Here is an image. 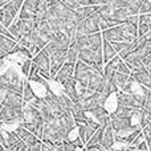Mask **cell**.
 <instances>
[{
  "instance_id": "cell-1",
  "label": "cell",
  "mask_w": 151,
  "mask_h": 151,
  "mask_svg": "<svg viewBox=\"0 0 151 151\" xmlns=\"http://www.w3.org/2000/svg\"><path fill=\"white\" fill-rule=\"evenodd\" d=\"M102 39L109 42L115 41H129L133 42L137 40V25L130 23H119L114 27L101 32Z\"/></svg>"
},
{
  "instance_id": "cell-2",
  "label": "cell",
  "mask_w": 151,
  "mask_h": 151,
  "mask_svg": "<svg viewBox=\"0 0 151 151\" xmlns=\"http://www.w3.org/2000/svg\"><path fill=\"white\" fill-rule=\"evenodd\" d=\"M23 77L15 68H8L3 74H0V101L5 91H12L21 96L23 93Z\"/></svg>"
},
{
  "instance_id": "cell-3",
  "label": "cell",
  "mask_w": 151,
  "mask_h": 151,
  "mask_svg": "<svg viewBox=\"0 0 151 151\" xmlns=\"http://www.w3.org/2000/svg\"><path fill=\"white\" fill-rule=\"evenodd\" d=\"M78 60L91 66L97 72L102 73L104 68V58H102V47L101 48H86L78 50Z\"/></svg>"
},
{
  "instance_id": "cell-4",
  "label": "cell",
  "mask_w": 151,
  "mask_h": 151,
  "mask_svg": "<svg viewBox=\"0 0 151 151\" xmlns=\"http://www.w3.org/2000/svg\"><path fill=\"white\" fill-rule=\"evenodd\" d=\"M99 15L98 12H94L91 13L90 16H88L86 19L81 20L80 23L77 24L76 27V31H74V36H85V35H91V33H97L99 32ZM72 37V39H73Z\"/></svg>"
},
{
  "instance_id": "cell-5",
  "label": "cell",
  "mask_w": 151,
  "mask_h": 151,
  "mask_svg": "<svg viewBox=\"0 0 151 151\" xmlns=\"http://www.w3.org/2000/svg\"><path fill=\"white\" fill-rule=\"evenodd\" d=\"M70 45H72L70 37L66 36L63 32H56V33H53L52 39L44 45V48H42L41 50H44V52L49 56L50 53L57 49H68Z\"/></svg>"
},
{
  "instance_id": "cell-6",
  "label": "cell",
  "mask_w": 151,
  "mask_h": 151,
  "mask_svg": "<svg viewBox=\"0 0 151 151\" xmlns=\"http://www.w3.org/2000/svg\"><path fill=\"white\" fill-rule=\"evenodd\" d=\"M94 70H96V69H93L91 66L86 65L85 63L77 60V63L74 64V72H73V78H74L76 83L86 88L91 74L94 73Z\"/></svg>"
},
{
  "instance_id": "cell-7",
  "label": "cell",
  "mask_w": 151,
  "mask_h": 151,
  "mask_svg": "<svg viewBox=\"0 0 151 151\" xmlns=\"http://www.w3.org/2000/svg\"><path fill=\"white\" fill-rule=\"evenodd\" d=\"M110 81L115 88V91H130L134 83V80L130 74H123L119 72H113Z\"/></svg>"
},
{
  "instance_id": "cell-8",
  "label": "cell",
  "mask_w": 151,
  "mask_h": 151,
  "mask_svg": "<svg viewBox=\"0 0 151 151\" xmlns=\"http://www.w3.org/2000/svg\"><path fill=\"white\" fill-rule=\"evenodd\" d=\"M32 63L37 66L39 69V74L44 78L50 80V66H49V56L44 52V50H39L32 56Z\"/></svg>"
},
{
  "instance_id": "cell-9",
  "label": "cell",
  "mask_w": 151,
  "mask_h": 151,
  "mask_svg": "<svg viewBox=\"0 0 151 151\" xmlns=\"http://www.w3.org/2000/svg\"><path fill=\"white\" fill-rule=\"evenodd\" d=\"M23 118V110L15 109V107L4 106L0 105V122L1 123H11V122H21Z\"/></svg>"
},
{
  "instance_id": "cell-10",
  "label": "cell",
  "mask_w": 151,
  "mask_h": 151,
  "mask_svg": "<svg viewBox=\"0 0 151 151\" xmlns=\"http://www.w3.org/2000/svg\"><path fill=\"white\" fill-rule=\"evenodd\" d=\"M106 101H107V97H105L104 94H101L99 91H94V93L91 94V96H89L88 98L81 99L80 105L82 106V109L88 113L97 106H105Z\"/></svg>"
},
{
  "instance_id": "cell-11",
  "label": "cell",
  "mask_w": 151,
  "mask_h": 151,
  "mask_svg": "<svg viewBox=\"0 0 151 151\" xmlns=\"http://www.w3.org/2000/svg\"><path fill=\"white\" fill-rule=\"evenodd\" d=\"M65 55L66 49H57L49 55V66H50V80L52 77L57 73V70L63 66L65 63Z\"/></svg>"
},
{
  "instance_id": "cell-12",
  "label": "cell",
  "mask_w": 151,
  "mask_h": 151,
  "mask_svg": "<svg viewBox=\"0 0 151 151\" xmlns=\"http://www.w3.org/2000/svg\"><path fill=\"white\" fill-rule=\"evenodd\" d=\"M58 122H60V127L63 131V135L65 139H69L70 133L76 129V123H74V118L72 117L70 111H65L63 115L58 117Z\"/></svg>"
},
{
  "instance_id": "cell-13",
  "label": "cell",
  "mask_w": 151,
  "mask_h": 151,
  "mask_svg": "<svg viewBox=\"0 0 151 151\" xmlns=\"http://www.w3.org/2000/svg\"><path fill=\"white\" fill-rule=\"evenodd\" d=\"M88 113L91 115V119L97 122V125L101 126V127L106 126L110 122V113L105 109V106H97Z\"/></svg>"
},
{
  "instance_id": "cell-14",
  "label": "cell",
  "mask_w": 151,
  "mask_h": 151,
  "mask_svg": "<svg viewBox=\"0 0 151 151\" xmlns=\"http://www.w3.org/2000/svg\"><path fill=\"white\" fill-rule=\"evenodd\" d=\"M151 28V13H141L138 15V27H137V40L142 39Z\"/></svg>"
},
{
  "instance_id": "cell-15",
  "label": "cell",
  "mask_w": 151,
  "mask_h": 151,
  "mask_svg": "<svg viewBox=\"0 0 151 151\" xmlns=\"http://www.w3.org/2000/svg\"><path fill=\"white\" fill-rule=\"evenodd\" d=\"M0 105L15 107V109H21L24 105V101L21 98V96H19V94H15L12 91H5L1 101H0Z\"/></svg>"
},
{
  "instance_id": "cell-16",
  "label": "cell",
  "mask_w": 151,
  "mask_h": 151,
  "mask_svg": "<svg viewBox=\"0 0 151 151\" xmlns=\"http://www.w3.org/2000/svg\"><path fill=\"white\" fill-rule=\"evenodd\" d=\"M13 24L16 25L20 36H24V35H28L29 32H32L36 27V21L35 19H21L17 17L13 20Z\"/></svg>"
},
{
  "instance_id": "cell-17",
  "label": "cell",
  "mask_w": 151,
  "mask_h": 151,
  "mask_svg": "<svg viewBox=\"0 0 151 151\" xmlns=\"http://www.w3.org/2000/svg\"><path fill=\"white\" fill-rule=\"evenodd\" d=\"M63 89H64L63 93L65 94V96L68 97L72 102H74V104L80 102L78 93H77V88H76V81H74L73 77H70V78H68L66 81H64L63 82Z\"/></svg>"
},
{
  "instance_id": "cell-18",
  "label": "cell",
  "mask_w": 151,
  "mask_h": 151,
  "mask_svg": "<svg viewBox=\"0 0 151 151\" xmlns=\"http://www.w3.org/2000/svg\"><path fill=\"white\" fill-rule=\"evenodd\" d=\"M115 143V134L113 131L110 122L106 126H104V130H102V138H101V146L105 150H109L111 147H114Z\"/></svg>"
},
{
  "instance_id": "cell-19",
  "label": "cell",
  "mask_w": 151,
  "mask_h": 151,
  "mask_svg": "<svg viewBox=\"0 0 151 151\" xmlns=\"http://www.w3.org/2000/svg\"><path fill=\"white\" fill-rule=\"evenodd\" d=\"M73 72H74V64H69V63H64L63 66L57 70V73L52 77V80L57 81V82L63 83L64 81H66L68 78L73 77Z\"/></svg>"
},
{
  "instance_id": "cell-20",
  "label": "cell",
  "mask_w": 151,
  "mask_h": 151,
  "mask_svg": "<svg viewBox=\"0 0 151 151\" xmlns=\"http://www.w3.org/2000/svg\"><path fill=\"white\" fill-rule=\"evenodd\" d=\"M36 3L37 0H24L21 8L19 11V17L21 19H35L36 13Z\"/></svg>"
},
{
  "instance_id": "cell-21",
  "label": "cell",
  "mask_w": 151,
  "mask_h": 151,
  "mask_svg": "<svg viewBox=\"0 0 151 151\" xmlns=\"http://www.w3.org/2000/svg\"><path fill=\"white\" fill-rule=\"evenodd\" d=\"M135 42H137V40H135V41H133V42H129V41H115V42H110V44L113 45V48L115 49L117 55L119 56L121 58H125L126 56H127L129 53L134 49Z\"/></svg>"
},
{
  "instance_id": "cell-22",
  "label": "cell",
  "mask_w": 151,
  "mask_h": 151,
  "mask_svg": "<svg viewBox=\"0 0 151 151\" xmlns=\"http://www.w3.org/2000/svg\"><path fill=\"white\" fill-rule=\"evenodd\" d=\"M35 21H36V27H35V28H36V31L40 33V36H41L42 39H45L47 41H49L55 32L52 31V28H50V25L47 23V20H45V19H40V20H35Z\"/></svg>"
},
{
  "instance_id": "cell-23",
  "label": "cell",
  "mask_w": 151,
  "mask_h": 151,
  "mask_svg": "<svg viewBox=\"0 0 151 151\" xmlns=\"http://www.w3.org/2000/svg\"><path fill=\"white\" fill-rule=\"evenodd\" d=\"M131 78L134 80V82L139 83V85L149 88L151 86V77H150V72L147 70H139V72H131L130 73Z\"/></svg>"
},
{
  "instance_id": "cell-24",
  "label": "cell",
  "mask_w": 151,
  "mask_h": 151,
  "mask_svg": "<svg viewBox=\"0 0 151 151\" xmlns=\"http://www.w3.org/2000/svg\"><path fill=\"white\" fill-rule=\"evenodd\" d=\"M142 109H133V107H126V106H121L117 105V107L114 109V111H111V114H114L115 117H121V118H133L134 115H137L138 113H141Z\"/></svg>"
},
{
  "instance_id": "cell-25",
  "label": "cell",
  "mask_w": 151,
  "mask_h": 151,
  "mask_svg": "<svg viewBox=\"0 0 151 151\" xmlns=\"http://www.w3.org/2000/svg\"><path fill=\"white\" fill-rule=\"evenodd\" d=\"M97 8H98V5H83V7H74V13L76 16H77V20L78 23H80L81 20H83V19H86L88 16H90L91 13H94L97 11Z\"/></svg>"
},
{
  "instance_id": "cell-26",
  "label": "cell",
  "mask_w": 151,
  "mask_h": 151,
  "mask_svg": "<svg viewBox=\"0 0 151 151\" xmlns=\"http://www.w3.org/2000/svg\"><path fill=\"white\" fill-rule=\"evenodd\" d=\"M4 141L5 147H20L24 145L15 131H4Z\"/></svg>"
},
{
  "instance_id": "cell-27",
  "label": "cell",
  "mask_w": 151,
  "mask_h": 151,
  "mask_svg": "<svg viewBox=\"0 0 151 151\" xmlns=\"http://www.w3.org/2000/svg\"><path fill=\"white\" fill-rule=\"evenodd\" d=\"M15 47H16L15 40H12V39H9V37L0 33V50H3L5 55H9V53L13 52Z\"/></svg>"
},
{
  "instance_id": "cell-28",
  "label": "cell",
  "mask_w": 151,
  "mask_h": 151,
  "mask_svg": "<svg viewBox=\"0 0 151 151\" xmlns=\"http://www.w3.org/2000/svg\"><path fill=\"white\" fill-rule=\"evenodd\" d=\"M114 56H117V52L113 48V45L109 41L102 39V58H104V64H106L107 61H110Z\"/></svg>"
},
{
  "instance_id": "cell-29",
  "label": "cell",
  "mask_w": 151,
  "mask_h": 151,
  "mask_svg": "<svg viewBox=\"0 0 151 151\" xmlns=\"http://www.w3.org/2000/svg\"><path fill=\"white\" fill-rule=\"evenodd\" d=\"M102 80H104L102 73L94 70V73L91 74V77H90V80H89L88 86H86V88H88L89 90H91V91H98L99 86H101V83H102Z\"/></svg>"
},
{
  "instance_id": "cell-30",
  "label": "cell",
  "mask_w": 151,
  "mask_h": 151,
  "mask_svg": "<svg viewBox=\"0 0 151 151\" xmlns=\"http://www.w3.org/2000/svg\"><path fill=\"white\" fill-rule=\"evenodd\" d=\"M35 97L36 96H35V91H33V89H32L29 81H24L23 82V93H21V98H23L24 104L32 101Z\"/></svg>"
},
{
  "instance_id": "cell-31",
  "label": "cell",
  "mask_w": 151,
  "mask_h": 151,
  "mask_svg": "<svg viewBox=\"0 0 151 151\" xmlns=\"http://www.w3.org/2000/svg\"><path fill=\"white\" fill-rule=\"evenodd\" d=\"M57 101H58V104H60V106L63 107L64 111H70L72 106H73V104H74V102H72L64 93L58 94V96H57Z\"/></svg>"
},
{
  "instance_id": "cell-32",
  "label": "cell",
  "mask_w": 151,
  "mask_h": 151,
  "mask_svg": "<svg viewBox=\"0 0 151 151\" xmlns=\"http://www.w3.org/2000/svg\"><path fill=\"white\" fill-rule=\"evenodd\" d=\"M78 60V52L77 49L70 45V47L66 49V55H65V63H69V64H76Z\"/></svg>"
},
{
  "instance_id": "cell-33",
  "label": "cell",
  "mask_w": 151,
  "mask_h": 151,
  "mask_svg": "<svg viewBox=\"0 0 151 151\" xmlns=\"http://www.w3.org/2000/svg\"><path fill=\"white\" fill-rule=\"evenodd\" d=\"M114 72H119V73H123V74H130V73H131V70L129 69V66L126 65L123 60H121L119 63L117 64V66H115Z\"/></svg>"
},
{
  "instance_id": "cell-34",
  "label": "cell",
  "mask_w": 151,
  "mask_h": 151,
  "mask_svg": "<svg viewBox=\"0 0 151 151\" xmlns=\"http://www.w3.org/2000/svg\"><path fill=\"white\" fill-rule=\"evenodd\" d=\"M31 64H32V58H25L21 64V73H23L25 77H28L29 69H31Z\"/></svg>"
},
{
  "instance_id": "cell-35",
  "label": "cell",
  "mask_w": 151,
  "mask_h": 151,
  "mask_svg": "<svg viewBox=\"0 0 151 151\" xmlns=\"http://www.w3.org/2000/svg\"><path fill=\"white\" fill-rule=\"evenodd\" d=\"M151 9V0H142L139 7V15L141 13H149Z\"/></svg>"
},
{
  "instance_id": "cell-36",
  "label": "cell",
  "mask_w": 151,
  "mask_h": 151,
  "mask_svg": "<svg viewBox=\"0 0 151 151\" xmlns=\"http://www.w3.org/2000/svg\"><path fill=\"white\" fill-rule=\"evenodd\" d=\"M73 7H83V5H90L89 0H68Z\"/></svg>"
},
{
  "instance_id": "cell-37",
  "label": "cell",
  "mask_w": 151,
  "mask_h": 151,
  "mask_svg": "<svg viewBox=\"0 0 151 151\" xmlns=\"http://www.w3.org/2000/svg\"><path fill=\"white\" fill-rule=\"evenodd\" d=\"M142 64H143L145 69H146L147 72H150V68H151V53L147 56H145L143 58H142Z\"/></svg>"
},
{
  "instance_id": "cell-38",
  "label": "cell",
  "mask_w": 151,
  "mask_h": 151,
  "mask_svg": "<svg viewBox=\"0 0 151 151\" xmlns=\"http://www.w3.org/2000/svg\"><path fill=\"white\" fill-rule=\"evenodd\" d=\"M27 151H41V141L32 145V146H28L27 147Z\"/></svg>"
},
{
  "instance_id": "cell-39",
  "label": "cell",
  "mask_w": 151,
  "mask_h": 151,
  "mask_svg": "<svg viewBox=\"0 0 151 151\" xmlns=\"http://www.w3.org/2000/svg\"><path fill=\"white\" fill-rule=\"evenodd\" d=\"M0 145L5 147V141H4V129H3V123L0 122Z\"/></svg>"
},
{
  "instance_id": "cell-40",
  "label": "cell",
  "mask_w": 151,
  "mask_h": 151,
  "mask_svg": "<svg viewBox=\"0 0 151 151\" xmlns=\"http://www.w3.org/2000/svg\"><path fill=\"white\" fill-rule=\"evenodd\" d=\"M86 151H106V150L99 145V146H96V147H89V149H86Z\"/></svg>"
},
{
  "instance_id": "cell-41",
  "label": "cell",
  "mask_w": 151,
  "mask_h": 151,
  "mask_svg": "<svg viewBox=\"0 0 151 151\" xmlns=\"http://www.w3.org/2000/svg\"><path fill=\"white\" fill-rule=\"evenodd\" d=\"M89 1L93 5H102V0H89Z\"/></svg>"
},
{
  "instance_id": "cell-42",
  "label": "cell",
  "mask_w": 151,
  "mask_h": 151,
  "mask_svg": "<svg viewBox=\"0 0 151 151\" xmlns=\"http://www.w3.org/2000/svg\"><path fill=\"white\" fill-rule=\"evenodd\" d=\"M47 1L49 5H52V4H57V3H63L64 0H47Z\"/></svg>"
},
{
  "instance_id": "cell-43",
  "label": "cell",
  "mask_w": 151,
  "mask_h": 151,
  "mask_svg": "<svg viewBox=\"0 0 151 151\" xmlns=\"http://www.w3.org/2000/svg\"><path fill=\"white\" fill-rule=\"evenodd\" d=\"M4 57H7V55H5L3 50H0V58H4Z\"/></svg>"
},
{
  "instance_id": "cell-44",
  "label": "cell",
  "mask_w": 151,
  "mask_h": 151,
  "mask_svg": "<svg viewBox=\"0 0 151 151\" xmlns=\"http://www.w3.org/2000/svg\"><path fill=\"white\" fill-rule=\"evenodd\" d=\"M7 1H8V0H0V7H1V5H4Z\"/></svg>"
},
{
  "instance_id": "cell-45",
  "label": "cell",
  "mask_w": 151,
  "mask_h": 151,
  "mask_svg": "<svg viewBox=\"0 0 151 151\" xmlns=\"http://www.w3.org/2000/svg\"><path fill=\"white\" fill-rule=\"evenodd\" d=\"M0 64H3V58H0Z\"/></svg>"
}]
</instances>
